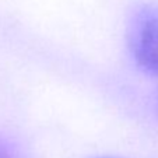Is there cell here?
I'll list each match as a JSON object with an SVG mask.
<instances>
[{"label": "cell", "instance_id": "obj_1", "mask_svg": "<svg viewBox=\"0 0 158 158\" xmlns=\"http://www.w3.org/2000/svg\"><path fill=\"white\" fill-rule=\"evenodd\" d=\"M130 46L141 69L158 76V7L146 6L137 13L131 30Z\"/></svg>", "mask_w": 158, "mask_h": 158}, {"label": "cell", "instance_id": "obj_2", "mask_svg": "<svg viewBox=\"0 0 158 158\" xmlns=\"http://www.w3.org/2000/svg\"><path fill=\"white\" fill-rule=\"evenodd\" d=\"M0 158H11V155L7 152V150H4L3 147H0Z\"/></svg>", "mask_w": 158, "mask_h": 158}, {"label": "cell", "instance_id": "obj_3", "mask_svg": "<svg viewBox=\"0 0 158 158\" xmlns=\"http://www.w3.org/2000/svg\"><path fill=\"white\" fill-rule=\"evenodd\" d=\"M95 158H115V157H95Z\"/></svg>", "mask_w": 158, "mask_h": 158}]
</instances>
